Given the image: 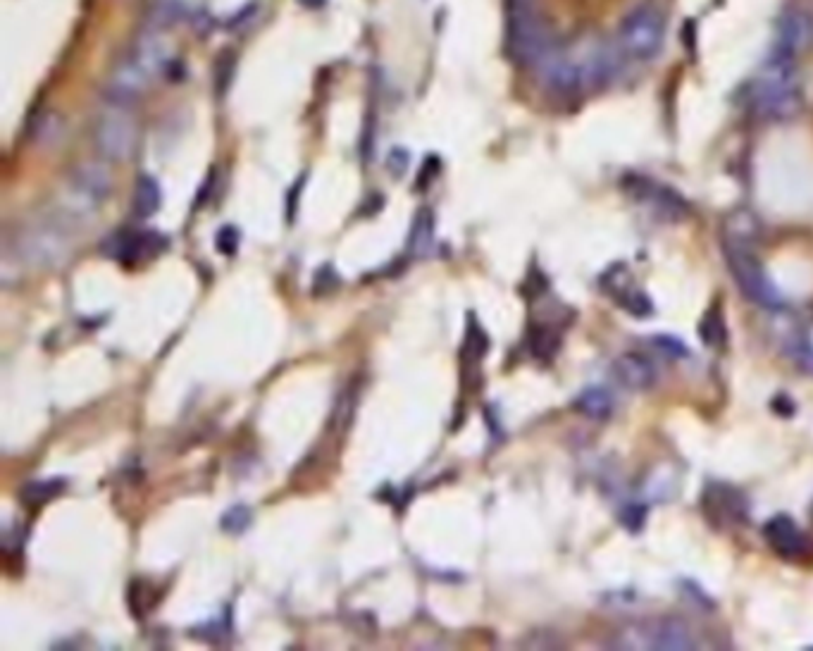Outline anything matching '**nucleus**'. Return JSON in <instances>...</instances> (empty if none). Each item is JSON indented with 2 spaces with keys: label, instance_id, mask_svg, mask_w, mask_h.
<instances>
[{
  "label": "nucleus",
  "instance_id": "f257e3e1",
  "mask_svg": "<svg viewBox=\"0 0 813 651\" xmlns=\"http://www.w3.org/2000/svg\"><path fill=\"white\" fill-rule=\"evenodd\" d=\"M723 251L732 279L749 301L759 303L761 308H783V296L756 256L749 234H744L742 229H728L723 237Z\"/></svg>",
  "mask_w": 813,
  "mask_h": 651
},
{
  "label": "nucleus",
  "instance_id": "f03ea898",
  "mask_svg": "<svg viewBox=\"0 0 813 651\" xmlns=\"http://www.w3.org/2000/svg\"><path fill=\"white\" fill-rule=\"evenodd\" d=\"M756 108L768 117H785L794 113L797 105V72H794V58L775 51L766 62L759 79L754 82Z\"/></svg>",
  "mask_w": 813,
  "mask_h": 651
},
{
  "label": "nucleus",
  "instance_id": "7ed1b4c3",
  "mask_svg": "<svg viewBox=\"0 0 813 651\" xmlns=\"http://www.w3.org/2000/svg\"><path fill=\"white\" fill-rule=\"evenodd\" d=\"M618 647L623 649H663L687 651L697 649V637L678 618H649L618 632Z\"/></svg>",
  "mask_w": 813,
  "mask_h": 651
},
{
  "label": "nucleus",
  "instance_id": "20e7f679",
  "mask_svg": "<svg viewBox=\"0 0 813 651\" xmlns=\"http://www.w3.org/2000/svg\"><path fill=\"white\" fill-rule=\"evenodd\" d=\"M623 48L635 60L656 58L663 46V20L651 8L632 10L620 27Z\"/></svg>",
  "mask_w": 813,
  "mask_h": 651
},
{
  "label": "nucleus",
  "instance_id": "39448f33",
  "mask_svg": "<svg viewBox=\"0 0 813 651\" xmlns=\"http://www.w3.org/2000/svg\"><path fill=\"white\" fill-rule=\"evenodd\" d=\"M93 141H96L101 155H105L108 160H115V163H122V160H127L134 153L139 132H136L132 117L115 105L113 110L101 115V120L96 124V132H93Z\"/></svg>",
  "mask_w": 813,
  "mask_h": 651
},
{
  "label": "nucleus",
  "instance_id": "423d86ee",
  "mask_svg": "<svg viewBox=\"0 0 813 651\" xmlns=\"http://www.w3.org/2000/svg\"><path fill=\"white\" fill-rule=\"evenodd\" d=\"M67 251H70V241L58 225H34L24 229L20 241H17V253L29 265H39V268L60 265Z\"/></svg>",
  "mask_w": 813,
  "mask_h": 651
},
{
  "label": "nucleus",
  "instance_id": "0eeeda50",
  "mask_svg": "<svg viewBox=\"0 0 813 651\" xmlns=\"http://www.w3.org/2000/svg\"><path fill=\"white\" fill-rule=\"evenodd\" d=\"M165 244V237H160L155 229H122L105 239L103 253L122 265H136L163 251Z\"/></svg>",
  "mask_w": 813,
  "mask_h": 651
},
{
  "label": "nucleus",
  "instance_id": "6e6552de",
  "mask_svg": "<svg viewBox=\"0 0 813 651\" xmlns=\"http://www.w3.org/2000/svg\"><path fill=\"white\" fill-rule=\"evenodd\" d=\"M129 60H132L148 79H158L165 77V74L172 70V65H175V53H172L170 43H167L163 36L155 34V31H148V34L136 39Z\"/></svg>",
  "mask_w": 813,
  "mask_h": 651
},
{
  "label": "nucleus",
  "instance_id": "1a4fd4ad",
  "mask_svg": "<svg viewBox=\"0 0 813 651\" xmlns=\"http://www.w3.org/2000/svg\"><path fill=\"white\" fill-rule=\"evenodd\" d=\"M113 189V177L98 163H84L72 172V196L84 206H98Z\"/></svg>",
  "mask_w": 813,
  "mask_h": 651
},
{
  "label": "nucleus",
  "instance_id": "9d476101",
  "mask_svg": "<svg viewBox=\"0 0 813 651\" xmlns=\"http://www.w3.org/2000/svg\"><path fill=\"white\" fill-rule=\"evenodd\" d=\"M604 289L608 291V294H613V299L618 301L620 308H625L628 313L637 315V318H644V315H649L651 310H654L651 308L649 296L632 284L630 272L625 270V265H618V268L606 272Z\"/></svg>",
  "mask_w": 813,
  "mask_h": 651
},
{
  "label": "nucleus",
  "instance_id": "9b49d317",
  "mask_svg": "<svg viewBox=\"0 0 813 651\" xmlns=\"http://www.w3.org/2000/svg\"><path fill=\"white\" fill-rule=\"evenodd\" d=\"M763 537H766L768 547L783 558H799L806 551L804 532L785 513L768 520L766 527H763Z\"/></svg>",
  "mask_w": 813,
  "mask_h": 651
},
{
  "label": "nucleus",
  "instance_id": "f8f14e48",
  "mask_svg": "<svg viewBox=\"0 0 813 651\" xmlns=\"http://www.w3.org/2000/svg\"><path fill=\"white\" fill-rule=\"evenodd\" d=\"M148 82H151V79H148L132 60L122 62L108 84L110 101H113L117 108H124V105L139 101V98L144 96V91L148 89Z\"/></svg>",
  "mask_w": 813,
  "mask_h": 651
},
{
  "label": "nucleus",
  "instance_id": "ddd939ff",
  "mask_svg": "<svg viewBox=\"0 0 813 651\" xmlns=\"http://www.w3.org/2000/svg\"><path fill=\"white\" fill-rule=\"evenodd\" d=\"M613 372L623 387L632 389V392H647V389L654 387L659 382V375H656V368L649 363V358H644L642 353H623L618 356V361L613 363Z\"/></svg>",
  "mask_w": 813,
  "mask_h": 651
},
{
  "label": "nucleus",
  "instance_id": "4468645a",
  "mask_svg": "<svg viewBox=\"0 0 813 651\" xmlns=\"http://www.w3.org/2000/svg\"><path fill=\"white\" fill-rule=\"evenodd\" d=\"M811 41V22L809 17L799 15V12H792L787 15L783 24H780V36H778V48L775 51L785 53V55H797L799 51H804Z\"/></svg>",
  "mask_w": 813,
  "mask_h": 651
},
{
  "label": "nucleus",
  "instance_id": "2eb2a0df",
  "mask_svg": "<svg viewBox=\"0 0 813 651\" xmlns=\"http://www.w3.org/2000/svg\"><path fill=\"white\" fill-rule=\"evenodd\" d=\"M704 504H713V508H706V511L718 520L728 518L732 523H737V520H744V516H747V506H744L742 496L735 489L723 485L711 487V492H706Z\"/></svg>",
  "mask_w": 813,
  "mask_h": 651
},
{
  "label": "nucleus",
  "instance_id": "dca6fc26",
  "mask_svg": "<svg viewBox=\"0 0 813 651\" xmlns=\"http://www.w3.org/2000/svg\"><path fill=\"white\" fill-rule=\"evenodd\" d=\"M163 206V191H160L158 179L151 175H141L136 179L132 208L139 217H151Z\"/></svg>",
  "mask_w": 813,
  "mask_h": 651
},
{
  "label": "nucleus",
  "instance_id": "f3484780",
  "mask_svg": "<svg viewBox=\"0 0 813 651\" xmlns=\"http://www.w3.org/2000/svg\"><path fill=\"white\" fill-rule=\"evenodd\" d=\"M577 411L585 413L587 418L592 420H606L613 411V401L608 392L604 389H587V392L580 394V399L575 401Z\"/></svg>",
  "mask_w": 813,
  "mask_h": 651
},
{
  "label": "nucleus",
  "instance_id": "a211bd4d",
  "mask_svg": "<svg viewBox=\"0 0 813 651\" xmlns=\"http://www.w3.org/2000/svg\"><path fill=\"white\" fill-rule=\"evenodd\" d=\"M155 20L167 27H177L194 20V5L189 0H155Z\"/></svg>",
  "mask_w": 813,
  "mask_h": 651
},
{
  "label": "nucleus",
  "instance_id": "6ab92c4d",
  "mask_svg": "<svg viewBox=\"0 0 813 651\" xmlns=\"http://www.w3.org/2000/svg\"><path fill=\"white\" fill-rule=\"evenodd\" d=\"M699 337L704 339L706 346H721L728 339V332H725V320L723 313L718 306H711L704 313V318L699 322Z\"/></svg>",
  "mask_w": 813,
  "mask_h": 651
},
{
  "label": "nucleus",
  "instance_id": "aec40b11",
  "mask_svg": "<svg viewBox=\"0 0 813 651\" xmlns=\"http://www.w3.org/2000/svg\"><path fill=\"white\" fill-rule=\"evenodd\" d=\"M432 237H434V215L430 213V208H422L420 213L415 215L408 248L415 253H425L427 248L432 246Z\"/></svg>",
  "mask_w": 813,
  "mask_h": 651
},
{
  "label": "nucleus",
  "instance_id": "412c9836",
  "mask_svg": "<svg viewBox=\"0 0 813 651\" xmlns=\"http://www.w3.org/2000/svg\"><path fill=\"white\" fill-rule=\"evenodd\" d=\"M62 489H65V480L31 482V485L24 487L22 499L27 506H41V504H46V501H51L53 496H58Z\"/></svg>",
  "mask_w": 813,
  "mask_h": 651
},
{
  "label": "nucleus",
  "instance_id": "4be33fe9",
  "mask_svg": "<svg viewBox=\"0 0 813 651\" xmlns=\"http://www.w3.org/2000/svg\"><path fill=\"white\" fill-rule=\"evenodd\" d=\"M530 346L537 358L549 361V358L558 351V334L554 330H549V327H537V330H532Z\"/></svg>",
  "mask_w": 813,
  "mask_h": 651
},
{
  "label": "nucleus",
  "instance_id": "5701e85b",
  "mask_svg": "<svg viewBox=\"0 0 813 651\" xmlns=\"http://www.w3.org/2000/svg\"><path fill=\"white\" fill-rule=\"evenodd\" d=\"M794 358H797L799 368L813 372V327L804 330L794 341Z\"/></svg>",
  "mask_w": 813,
  "mask_h": 651
},
{
  "label": "nucleus",
  "instance_id": "b1692460",
  "mask_svg": "<svg viewBox=\"0 0 813 651\" xmlns=\"http://www.w3.org/2000/svg\"><path fill=\"white\" fill-rule=\"evenodd\" d=\"M248 523H251V508H246V506L229 508L225 516H222V527H225L227 532H234V535L244 532Z\"/></svg>",
  "mask_w": 813,
  "mask_h": 651
},
{
  "label": "nucleus",
  "instance_id": "393cba45",
  "mask_svg": "<svg viewBox=\"0 0 813 651\" xmlns=\"http://www.w3.org/2000/svg\"><path fill=\"white\" fill-rule=\"evenodd\" d=\"M217 248H220V253H225V256H232L234 251L239 248V232L237 227H222L220 234H217Z\"/></svg>",
  "mask_w": 813,
  "mask_h": 651
},
{
  "label": "nucleus",
  "instance_id": "a878e982",
  "mask_svg": "<svg viewBox=\"0 0 813 651\" xmlns=\"http://www.w3.org/2000/svg\"><path fill=\"white\" fill-rule=\"evenodd\" d=\"M656 346L663 351H668L670 356H687V349L682 346V341L678 339H670V337H656Z\"/></svg>",
  "mask_w": 813,
  "mask_h": 651
}]
</instances>
